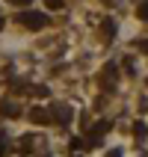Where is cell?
<instances>
[{
    "instance_id": "cell-2",
    "label": "cell",
    "mask_w": 148,
    "mask_h": 157,
    "mask_svg": "<svg viewBox=\"0 0 148 157\" xmlns=\"http://www.w3.org/2000/svg\"><path fill=\"white\" fill-rule=\"evenodd\" d=\"M47 6H53V9H56V6H62V0H47Z\"/></svg>"
},
{
    "instance_id": "cell-1",
    "label": "cell",
    "mask_w": 148,
    "mask_h": 157,
    "mask_svg": "<svg viewBox=\"0 0 148 157\" xmlns=\"http://www.w3.org/2000/svg\"><path fill=\"white\" fill-rule=\"evenodd\" d=\"M21 21H24L27 27H42V24H44V18L33 15V12H27V15H21Z\"/></svg>"
}]
</instances>
